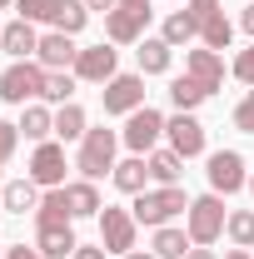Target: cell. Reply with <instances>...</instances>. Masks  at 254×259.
Listing matches in <instances>:
<instances>
[{"mask_svg": "<svg viewBox=\"0 0 254 259\" xmlns=\"http://www.w3.org/2000/svg\"><path fill=\"white\" fill-rule=\"evenodd\" d=\"M45 75H50V70H45L40 60H10L5 70H0V100L15 105V110L30 105V100H40L45 95Z\"/></svg>", "mask_w": 254, "mask_h": 259, "instance_id": "4", "label": "cell"}, {"mask_svg": "<svg viewBox=\"0 0 254 259\" xmlns=\"http://www.w3.org/2000/svg\"><path fill=\"white\" fill-rule=\"evenodd\" d=\"M164 140H170V150L185 155V160L209 155V135H204V125H199L194 115H185V110H175V115L164 120Z\"/></svg>", "mask_w": 254, "mask_h": 259, "instance_id": "10", "label": "cell"}, {"mask_svg": "<svg viewBox=\"0 0 254 259\" xmlns=\"http://www.w3.org/2000/svg\"><path fill=\"white\" fill-rule=\"evenodd\" d=\"M150 15L155 10H130V5H115L105 15V40L110 45H140L150 35Z\"/></svg>", "mask_w": 254, "mask_h": 259, "instance_id": "12", "label": "cell"}, {"mask_svg": "<svg viewBox=\"0 0 254 259\" xmlns=\"http://www.w3.org/2000/svg\"><path fill=\"white\" fill-rule=\"evenodd\" d=\"M224 234H229V244H234V249H254V209H229Z\"/></svg>", "mask_w": 254, "mask_h": 259, "instance_id": "31", "label": "cell"}, {"mask_svg": "<svg viewBox=\"0 0 254 259\" xmlns=\"http://www.w3.org/2000/svg\"><path fill=\"white\" fill-rule=\"evenodd\" d=\"M204 180H209V190L215 194H239L249 190V169H244V155L239 150H209L204 155Z\"/></svg>", "mask_w": 254, "mask_h": 259, "instance_id": "5", "label": "cell"}, {"mask_svg": "<svg viewBox=\"0 0 254 259\" xmlns=\"http://www.w3.org/2000/svg\"><path fill=\"white\" fill-rule=\"evenodd\" d=\"M0 214H5V209H0Z\"/></svg>", "mask_w": 254, "mask_h": 259, "instance_id": "50", "label": "cell"}, {"mask_svg": "<svg viewBox=\"0 0 254 259\" xmlns=\"http://www.w3.org/2000/svg\"><path fill=\"white\" fill-rule=\"evenodd\" d=\"M135 239H140L135 214H130V209H120V204H105V209H100V244H105L110 254L125 259L130 249H135Z\"/></svg>", "mask_w": 254, "mask_h": 259, "instance_id": "11", "label": "cell"}, {"mask_svg": "<svg viewBox=\"0 0 254 259\" xmlns=\"http://www.w3.org/2000/svg\"><path fill=\"white\" fill-rule=\"evenodd\" d=\"M85 130H90V120H85V110H80L75 100L55 110V140H60V145H80V140H85Z\"/></svg>", "mask_w": 254, "mask_h": 259, "instance_id": "27", "label": "cell"}, {"mask_svg": "<svg viewBox=\"0 0 254 259\" xmlns=\"http://www.w3.org/2000/svg\"><path fill=\"white\" fill-rule=\"evenodd\" d=\"M35 60L45 65V70H75V60H80V45H75V35H65V30H45V35H40V50H35Z\"/></svg>", "mask_w": 254, "mask_h": 259, "instance_id": "14", "label": "cell"}, {"mask_svg": "<svg viewBox=\"0 0 254 259\" xmlns=\"http://www.w3.org/2000/svg\"><path fill=\"white\" fill-rule=\"evenodd\" d=\"M159 35H164L175 50H180V45L190 50L194 40H199V15H194L190 5H185V10H170V15H164V25H159Z\"/></svg>", "mask_w": 254, "mask_h": 259, "instance_id": "22", "label": "cell"}, {"mask_svg": "<svg viewBox=\"0 0 254 259\" xmlns=\"http://www.w3.org/2000/svg\"><path fill=\"white\" fill-rule=\"evenodd\" d=\"M0 10H15V0H0Z\"/></svg>", "mask_w": 254, "mask_h": 259, "instance_id": "45", "label": "cell"}, {"mask_svg": "<svg viewBox=\"0 0 254 259\" xmlns=\"http://www.w3.org/2000/svg\"><path fill=\"white\" fill-rule=\"evenodd\" d=\"M40 185H35L30 175H20V180H5V194H0V209H5V214H20V220H25V214H35V209H40Z\"/></svg>", "mask_w": 254, "mask_h": 259, "instance_id": "17", "label": "cell"}, {"mask_svg": "<svg viewBox=\"0 0 254 259\" xmlns=\"http://www.w3.org/2000/svg\"><path fill=\"white\" fill-rule=\"evenodd\" d=\"M20 135L35 140V145H45V140H55V105H45V100H30V105H20Z\"/></svg>", "mask_w": 254, "mask_h": 259, "instance_id": "16", "label": "cell"}, {"mask_svg": "<svg viewBox=\"0 0 254 259\" xmlns=\"http://www.w3.org/2000/svg\"><path fill=\"white\" fill-rule=\"evenodd\" d=\"M249 194H254V169H249Z\"/></svg>", "mask_w": 254, "mask_h": 259, "instance_id": "47", "label": "cell"}, {"mask_svg": "<svg viewBox=\"0 0 254 259\" xmlns=\"http://www.w3.org/2000/svg\"><path fill=\"white\" fill-rule=\"evenodd\" d=\"M150 249H155L159 259H185L194 249V239H190V229H180V225H159L155 239H150Z\"/></svg>", "mask_w": 254, "mask_h": 259, "instance_id": "26", "label": "cell"}, {"mask_svg": "<svg viewBox=\"0 0 254 259\" xmlns=\"http://www.w3.org/2000/svg\"><path fill=\"white\" fill-rule=\"evenodd\" d=\"M229 75H234L239 85H249V90H254V40L244 45V50H239V55H234V65H229Z\"/></svg>", "mask_w": 254, "mask_h": 259, "instance_id": "33", "label": "cell"}, {"mask_svg": "<svg viewBox=\"0 0 254 259\" xmlns=\"http://www.w3.org/2000/svg\"><path fill=\"white\" fill-rule=\"evenodd\" d=\"M110 180H115V190L130 194V199H135V194H145L150 185H155V180H150V164H145V155H130V160H120Z\"/></svg>", "mask_w": 254, "mask_h": 259, "instance_id": "21", "label": "cell"}, {"mask_svg": "<svg viewBox=\"0 0 254 259\" xmlns=\"http://www.w3.org/2000/svg\"><path fill=\"white\" fill-rule=\"evenodd\" d=\"M115 75H120V50H115L110 40L80 45V60H75V80H80V85H110Z\"/></svg>", "mask_w": 254, "mask_h": 259, "instance_id": "8", "label": "cell"}, {"mask_svg": "<svg viewBox=\"0 0 254 259\" xmlns=\"http://www.w3.org/2000/svg\"><path fill=\"white\" fill-rule=\"evenodd\" d=\"M135 65H140V75H170L175 45H170L164 35H145V40L135 45Z\"/></svg>", "mask_w": 254, "mask_h": 259, "instance_id": "18", "label": "cell"}, {"mask_svg": "<svg viewBox=\"0 0 254 259\" xmlns=\"http://www.w3.org/2000/svg\"><path fill=\"white\" fill-rule=\"evenodd\" d=\"M244 5H249V0H244Z\"/></svg>", "mask_w": 254, "mask_h": 259, "instance_id": "51", "label": "cell"}, {"mask_svg": "<svg viewBox=\"0 0 254 259\" xmlns=\"http://www.w3.org/2000/svg\"><path fill=\"white\" fill-rule=\"evenodd\" d=\"M125 259H159V254H155V249H130Z\"/></svg>", "mask_w": 254, "mask_h": 259, "instance_id": "43", "label": "cell"}, {"mask_svg": "<svg viewBox=\"0 0 254 259\" xmlns=\"http://www.w3.org/2000/svg\"><path fill=\"white\" fill-rule=\"evenodd\" d=\"M65 199H70V214H75V220H100V209H105L95 180H70V185H65Z\"/></svg>", "mask_w": 254, "mask_h": 259, "instance_id": "20", "label": "cell"}, {"mask_svg": "<svg viewBox=\"0 0 254 259\" xmlns=\"http://www.w3.org/2000/svg\"><path fill=\"white\" fill-rule=\"evenodd\" d=\"M0 259H5V244H0Z\"/></svg>", "mask_w": 254, "mask_h": 259, "instance_id": "48", "label": "cell"}, {"mask_svg": "<svg viewBox=\"0 0 254 259\" xmlns=\"http://www.w3.org/2000/svg\"><path fill=\"white\" fill-rule=\"evenodd\" d=\"M5 259H45L35 244H5Z\"/></svg>", "mask_w": 254, "mask_h": 259, "instance_id": "36", "label": "cell"}, {"mask_svg": "<svg viewBox=\"0 0 254 259\" xmlns=\"http://www.w3.org/2000/svg\"><path fill=\"white\" fill-rule=\"evenodd\" d=\"M164 120H170V115H159V110H150V105H140L135 115H125L120 145H125L130 155H150V150H159V140H164Z\"/></svg>", "mask_w": 254, "mask_h": 259, "instance_id": "6", "label": "cell"}, {"mask_svg": "<svg viewBox=\"0 0 254 259\" xmlns=\"http://www.w3.org/2000/svg\"><path fill=\"white\" fill-rule=\"evenodd\" d=\"M175 5H185V0H175Z\"/></svg>", "mask_w": 254, "mask_h": 259, "instance_id": "49", "label": "cell"}, {"mask_svg": "<svg viewBox=\"0 0 254 259\" xmlns=\"http://www.w3.org/2000/svg\"><path fill=\"white\" fill-rule=\"evenodd\" d=\"M35 249L45 259H70L80 249V239H75V225H35Z\"/></svg>", "mask_w": 254, "mask_h": 259, "instance_id": "19", "label": "cell"}, {"mask_svg": "<svg viewBox=\"0 0 254 259\" xmlns=\"http://www.w3.org/2000/svg\"><path fill=\"white\" fill-rule=\"evenodd\" d=\"M185 5H190L194 15H199V20H204V15H215V10H220V0H185Z\"/></svg>", "mask_w": 254, "mask_h": 259, "instance_id": "38", "label": "cell"}, {"mask_svg": "<svg viewBox=\"0 0 254 259\" xmlns=\"http://www.w3.org/2000/svg\"><path fill=\"white\" fill-rule=\"evenodd\" d=\"M120 5H130V10H150V0H120Z\"/></svg>", "mask_w": 254, "mask_h": 259, "instance_id": "44", "label": "cell"}, {"mask_svg": "<svg viewBox=\"0 0 254 259\" xmlns=\"http://www.w3.org/2000/svg\"><path fill=\"white\" fill-rule=\"evenodd\" d=\"M199 45H204V50H229V45H234V20H229V15H224V10H215V15H204V20H199Z\"/></svg>", "mask_w": 254, "mask_h": 259, "instance_id": "24", "label": "cell"}, {"mask_svg": "<svg viewBox=\"0 0 254 259\" xmlns=\"http://www.w3.org/2000/svg\"><path fill=\"white\" fill-rule=\"evenodd\" d=\"M0 50L10 55V60H35V50H40V35H35V25L30 20H5L0 25Z\"/></svg>", "mask_w": 254, "mask_h": 259, "instance_id": "15", "label": "cell"}, {"mask_svg": "<svg viewBox=\"0 0 254 259\" xmlns=\"http://www.w3.org/2000/svg\"><path fill=\"white\" fill-rule=\"evenodd\" d=\"M145 164H150V180H155V185H180V180H185V155H175L170 145L150 150Z\"/></svg>", "mask_w": 254, "mask_h": 259, "instance_id": "23", "label": "cell"}, {"mask_svg": "<svg viewBox=\"0 0 254 259\" xmlns=\"http://www.w3.org/2000/svg\"><path fill=\"white\" fill-rule=\"evenodd\" d=\"M15 10H20V20H30V25H50L55 10H60V0H15Z\"/></svg>", "mask_w": 254, "mask_h": 259, "instance_id": "32", "label": "cell"}, {"mask_svg": "<svg viewBox=\"0 0 254 259\" xmlns=\"http://www.w3.org/2000/svg\"><path fill=\"white\" fill-rule=\"evenodd\" d=\"M239 30H244V35H249V40H254V0H249V5H244V10H239Z\"/></svg>", "mask_w": 254, "mask_h": 259, "instance_id": "39", "label": "cell"}, {"mask_svg": "<svg viewBox=\"0 0 254 259\" xmlns=\"http://www.w3.org/2000/svg\"><path fill=\"white\" fill-rule=\"evenodd\" d=\"M115 5H120V0H85V10H90V15H95V10H100V15H110Z\"/></svg>", "mask_w": 254, "mask_h": 259, "instance_id": "40", "label": "cell"}, {"mask_svg": "<svg viewBox=\"0 0 254 259\" xmlns=\"http://www.w3.org/2000/svg\"><path fill=\"white\" fill-rule=\"evenodd\" d=\"M115 164H120V130L110 125H90L85 130V140H80V150H75V169H80V180H105V175H115Z\"/></svg>", "mask_w": 254, "mask_h": 259, "instance_id": "1", "label": "cell"}, {"mask_svg": "<svg viewBox=\"0 0 254 259\" xmlns=\"http://www.w3.org/2000/svg\"><path fill=\"white\" fill-rule=\"evenodd\" d=\"M140 105H145V75H140V70H120L110 85H100V110H105V115H120V120H125Z\"/></svg>", "mask_w": 254, "mask_h": 259, "instance_id": "7", "label": "cell"}, {"mask_svg": "<svg viewBox=\"0 0 254 259\" xmlns=\"http://www.w3.org/2000/svg\"><path fill=\"white\" fill-rule=\"evenodd\" d=\"M224 225H229V209H224V194H194L190 209H185V229H190L194 244H220Z\"/></svg>", "mask_w": 254, "mask_h": 259, "instance_id": "3", "label": "cell"}, {"mask_svg": "<svg viewBox=\"0 0 254 259\" xmlns=\"http://www.w3.org/2000/svg\"><path fill=\"white\" fill-rule=\"evenodd\" d=\"M185 209H190V194H185V185H150L145 194H135V204H130V214H135V225H140V229L175 225Z\"/></svg>", "mask_w": 254, "mask_h": 259, "instance_id": "2", "label": "cell"}, {"mask_svg": "<svg viewBox=\"0 0 254 259\" xmlns=\"http://www.w3.org/2000/svg\"><path fill=\"white\" fill-rule=\"evenodd\" d=\"M15 150H20V125L0 120V164H10V160H15Z\"/></svg>", "mask_w": 254, "mask_h": 259, "instance_id": "34", "label": "cell"}, {"mask_svg": "<svg viewBox=\"0 0 254 259\" xmlns=\"http://www.w3.org/2000/svg\"><path fill=\"white\" fill-rule=\"evenodd\" d=\"M0 194H5V164H0Z\"/></svg>", "mask_w": 254, "mask_h": 259, "instance_id": "46", "label": "cell"}, {"mask_svg": "<svg viewBox=\"0 0 254 259\" xmlns=\"http://www.w3.org/2000/svg\"><path fill=\"white\" fill-rule=\"evenodd\" d=\"M65 169H70V160H65V145H60V140L35 145L30 164H25V175H30L40 190H65V185H70V180H65Z\"/></svg>", "mask_w": 254, "mask_h": 259, "instance_id": "9", "label": "cell"}, {"mask_svg": "<svg viewBox=\"0 0 254 259\" xmlns=\"http://www.w3.org/2000/svg\"><path fill=\"white\" fill-rule=\"evenodd\" d=\"M185 75H194V80H199L209 95H220V90H224V75H229V70H224V55H220V50L190 45V50H185Z\"/></svg>", "mask_w": 254, "mask_h": 259, "instance_id": "13", "label": "cell"}, {"mask_svg": "<svg viewBox=\"0 0 254 259\" xmlns=\"http://www.w3.org/2000/svg\"><path fill=\"white\" fill-rule=\"evenodd\" d=\"M85 25H90V10H85V0H60V10H55V20H50V30L80 35Z\"/></svg>", "mask_w": 254, "mask_h": 259, "instance_id": "30", "label": "cell"}, {"mask_svg": "<svg viewBox=\"0 0 254 259\" xmlns=\"http://www.w3.org/2000/svg\"><path fill=\"white\" fill-rule=\"evenodd\" d=\"M75 85H80V80H75V70H50V75H45V95H40V100L60 110V105L75 100Z\"/></svg>", "mask_w": 254, "mask_h": 259, "instance_id": "29", "label": "cell"}, {"mask_svg": "<svg viewBox=\"0 0 254 259\" xmlns=\"http://www.w3.org/2000/svg\"><path fill=\"white\" fill-rule=\"evenodd\" d=\"M70 259H110V249H105V244H80Z\"/></svg>", "mask_w": 254, "mask_h": 259, "instance_id": "37", "label": "cell"}, {"mask_svg": "<svg viewBox=\"0 0 254 259\" xmlns=\"http://www.w3.org/2000/svg\"><path fill=\"white\" fill-rule=\"evenodd\" d=\"M209 100V90L194 80V75H170V105L175 110H185V115H194L199 105Z\"/></svg>", "mask_w": 254, "mask_h": 259, "instance_id": "25", "label": "cell"}, {"mask_svg": "<svg viewBox=\"0 0 254 259\" xmlns=\"http://www.w3.org/2000/svg\"><path fill=\"white\" fill-rule=\"evenodd\" d=\"M35 225H75V214H70V199H65V190H45V194H40Z\"/></svg>", "mask_w": 254, "mask_h": 259, "instance_id": "28", "label": "cell"}, {"mask_svg": "<svg viewBox=\"0 0 254 259\" xmlns=\"http://www.w3.org/2000/svg\"><path fill=\"white\" fill-rule=\"evenodd\" d=\"M185 259H220V254H215L209 244H194V249H190V254H185Z\"/></svg>", "mask_w": 254, "mask_h": 259, "instance_id": "41", "label": "cell"}, {"mask_svg": "<svg viewBox=\"0 0 254 259\" xmlns=\"http://www.w3.org/2000/svg\"><path fill=\"white\" fill-rule=\"evenodd\" d=\"M234 130H244V135H254V90H244V100L234 105Z\"/></svg>", "mask_w": 254, "mask_h": 259, "instance_id": "35", "label": "cell"}, {"mask_svg": "<svg viewBox=\"0 0 254 259\" xmlns=\"http://www.w3.org/2000/svg\"><path fill=\"white\" fill-rule=\"evenodd\" d=\"M220 259H254V249H224Z\"/></svg>", "mask_w": 254, "mask_h": 259, "instance_id": "42", "label": "cell"}]
</instances>
